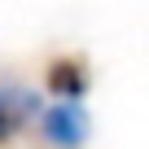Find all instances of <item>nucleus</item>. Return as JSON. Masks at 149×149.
<instances>
[{
    "instance_id": "obj_1",
    "label": "nucleus",
    "mask_w": 149,
    "mask_h": 149,
    "mask_svg": "<svg viewBox=\"0 0 149 149\" xmlns=\"http://www.w3.org/2000/svg\"><path fill=\"white\" fill-rule=\"evenodd\" d=\"M35 123H40V136L48 149H84L92 136V114L84 101H48V105H40Z\"/></svg>"
},
{
    "instance_id": "obj_2",
    "label": "nucleus",
    "mask_w": 149,
    "mask_h": 149,
    "mask_svg": "<svg viewBox=\"0 0 149 149\" xmlns=\"http://www.w3.org/2000/svg\"><path fill=\"white\" fill-rule=\"evenodd\" d=\"M92 88V74L79 57H53L44 70V92L48 101H84Z\"/></svg>"
},
{
    "instance_id": "obj_3",
    "label": "nucleus",
    "mask_w": 149,
    "mask_h": 149,
    "mask_svg": "<svg viewBox=\"0 0 149 149\" xmlns=\"http://www.w3.org/2000/svg\"><path fill=\"white\" fill-rule=\"evenodd\" d=\"M40 92L31 88H13V84H0V145L13 140L35 114H40Z\"/></svg>"
}]
</instances>
